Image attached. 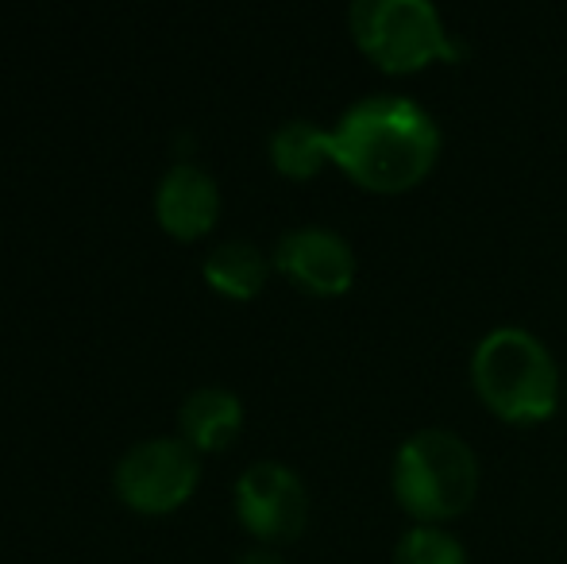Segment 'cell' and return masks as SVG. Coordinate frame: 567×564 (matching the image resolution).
I'll use <instances>...</instances> for the list:
<instances>
[{
	"label": "cell",
	"instance_id": "cell-1",
	"mask_svg": "<svg viewBox=\"0 0 567 564\" xmlns=\"http://www.w3.org/2000/svg\"><path fill=\"white\" fill-rule=\"evenodd\" d=\"M441 155V129L410 98L371 93L355 101L332 129V163L363 189L402 194L413 189Z\"/></svg>",
	"mask_w": 567,
	"mask_h": 564
},
{
	"label": "cell",
	"instance_id": "cell-2",
	"mask_svg": "<svg viewBox=\"0 0 567 564\" xmlns=\"http://www.w3.org/2000/svg\"><path fill=\"white\" fill-rule=\"evenodd\" d=\"M471 383L491 414L514 425L545 422L560 402L553 352L517 325H502L478 340L471 356Z\"/></svg>",
	"mask_w": 567,
	"mask_h": 564
},
{
	"label": "cell",
	"instance_id": "cell-3",
	"mask_svg": "<svg viewBox=\"0 0 567 564\" xmlns=\"http://www.w3.org/2000/svg\"><path fill=\"white\" fill-rule=\"evenodd\" d=\"M478 491V460L452 429H421L394 457V495L421 526L463 514Z\"/></svg>",
	"mask_w": 567,
	"mask_h": 564
},
{
	"label": "cell",
	"instance_id": "cell-4",
	"mask_svg": "<svg viewBox=\"0 0 567 564\" xmlns=\"http://www.w3.org/2000/svg\"><path fill=\"white\" fill-rule=\"evenodd\" d=\"M348 20L363 54L386 74H413L429 62H460L463 54L429 0H355Z\"/></svg>",
	"mask_w": 567,
	"mask_h": 564
},
{
	"label": "cell",
	"instance_id": "cell-5",
	"mask_svg": "<svg viewBox=\"0 0 567 564\" xmlns=\"http://www.w3.org/2000/svg\"><path fill=\"white\" fill-rule=\"evenodd\" d=\"M197 475V449L182 437H147L116 460V491L140 511H171L186 503Z\"/></svg>",
	"mask_w": 567,
	"mask_h": 564
},
{
	"label": "cell",
	"instance_id": "cell-6",
	"mask_svg": "<svg viewBox=\"0 0 567 564\" xmlns=\"http://www.w3.org/2000/svg\"><path fill=\"white\" fill-rule=\"evenodd\" d=\"M236 514L262 542H286L306 526L309 495L298 472L278 460H259V464H247L236 480Z\"/></svg>",
	"mask_w": 567,
	"mask_h": 564
},
{
	"label": "cell",
	"instance_id": "cell-7",
	"mask_svg": "<svg viewBox=\"0 0 567 564\" xmlns=\"http://www.w3.org/2000/svg\"><path fill=\"white\" fill-rule=\"evenodd\" d=\"M275 264L290 275L301 290L321 294V298H332V294H343L355 279V252L343 240L340 233L321 225H301L290 228V233L278 240L275 248Z\"/></svg>",
	"mask_w": 567,
	"mask_h": 564
},
{
	"label": "cell",
	"instance_id": "cell-8",
	"mask_svg": "<svg viewBox=\"0 0 567 564\" xmlns=\"http://www.w3.org/2000/svg\"><path fill=\"white\" fill-rule=\"evenodd\" d=\"M220 209V189L213 182L209 171H202L197 163H174L163 174L155 189V213L163 221L166 233L194 240V236L209 233Z\"/></svg>",
	"mask_w": 567,
	"mask_h": 564
},
{
	"label": "cell",
	"instance_id": "cell-9",
	"mask_svg": "<svg viewBox=\"0 0 567 564\" xmlns=\"http://www.w3.org/2000/svg\"><path fill=\"white\" fill-rule=\"evenodd\" d=\"M239 422H244V407L228 387H197L178 410L182 441H189L194 449H225L239 433Z\"/></svg>",
	"mask_w": 567,
	"mask_h": 564
},
{
	"label": "cell",
	"instance_id": "cell-10",
	"mask_svg": "<svg viewBox=\"0 0 567 564\" xmlns=\"http://www.w3.org/2000/svg\"><path fill=\"white\" fill-rule=\"evenodd\" d=\"M270 158L286 178H313L321 166L332 163V132L317 129L313 121H286L270 136Z\"/></svg>",
	"mask_w": 567,
	"mask_h": 564
},
{
	"label": "cell",
	"instance_id": "cell-11",
	"mask_svg": "<svg viewBox=\"0 0 567 564\" xmlns=\"http://www.w3.org/2000/svg\"><path fill=\"white\" fill-rule=\"evenodd\" d=\"M267 256L251 240H225L205 256V279L228 298H251L267 283Z\"/></svg>",
	"mask_w": 567,
	"mask_h": 564
},
{
	"label": "cell",
	"instance_id": "cell-12",
	"mask_svg": "<svg viewBox=\"0 0 567 564\" xmlns=\"http://www.w3.org/2000/svg\"><path fill=\"white\" fill-rule=\"evenodd\" d=\"M394 564H467V553L441 526H413L394 550Z\"/></svg>",
	"mask_w": 567,
	"mask_h": 564
},
{
	"label": "cell",
	"instance_id": "cell-13",
	"mask_svg": "<svg viewBox=\"0 0 567 564\" xmlns=\"http://www.w3.org/2000/svg\"><path fill=\"white\" fill-rule=\"evenodd\" d=\"M236 564H286L278 553H270V550H251V553H244Z\"/></svg>",
	"mask_w": 567,
	"mask_h": 564
}]
</instances>
